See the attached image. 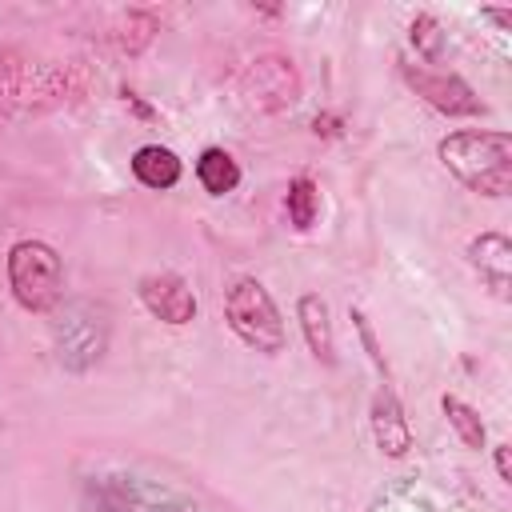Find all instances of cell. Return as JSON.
<instances>
[{"mask_svg": "<svg viewBox=\"0 0 512 512\" xmlns=\"http://www.w3.org/2000/svg\"><path fill=\"white\" fill-rule=\"evenodd\" d=\"M496 472L504 484H512V464H508V444H496Z\"/></svg>", "mask_w": 512, "mask_h": 512, "instance_id": "2e32d148", "label": "cell"}, {"mask_svg": "<svg viewBox=\"0 0 512 512\" xmlns=\"http://www.w3.org/2000/svg\"><path fill=\"white\" fill-rule=\"evenodd\" d=\"M412 44H416V52H420L424 60H440V52H444V32H440L436 16L420 12V16L412 20Z\"/></svg>", "mask_w": 512, "mask_h": 512, "instance_id": "5bb4252c", "label": "cell"}, {"mask_svg": "<svg viewBox=\"0 0 512 512\" xmlns=\"http://www.w3.org/2000/svg\"><path fill=\"white\" fill-rule=\"evenodd\" d=\"M480 16H488V20H496L500 28H508V24H512V12H504V8H484Z\"/></svg>", "mask_w": 512, "mask_h": 512, "instance_id": "e0dca14e", "label": "cell"}, {"mask_svg": "<svg viewBox=\"0 0 512 512\" xmlns=\"http://www.w3.org/2000/svg\"><path fill=\"white\" fill-rule=\"evenodd\" d=\"M296 316H300V328H304V340H308L312 356H316L320 364H336V344H332V320H328V304H324L316 292H308V296H300Z\"/></svg>", "mask_w": 512, "mask_h": 512, "instance_id": "9c48e42d", "label": "cell"}, {"mask_svg": "<svg viewBox=\"0 0 512 512\" xmlns=\"http://www.w3.org/2000/svg\"><path fill=\"white\" fill-rule=\"evenodd\" d=\"M140 300L144 308L164 320V324H188L196 316V296L176 272H152L140 280Z\"/></svg>", "mask_w": 512, "mask_h": 512, "instance_id": "8992f818", "label": "cell"}, {"mask_svg": "<svg viewBox=\"0 0 512 512\" xmlns=\"http://www.w3.org/2000/svg\"><path fill=\"white\" fill-rule=\"evenodd\" d=\"M224 316H228V328H232L248 348L264 352V356L284 352L288 332H284V320H280V308H276L272 292H268L260 280H252V276L236 280V284L228 288V296H224Z\"/></svg>", "mask_w": 512, "mask_h": 512, "instance_id": "7a4b0ae2", "label": "cell"}, {"mask_svg": "<svg viewBox=\"0 0 512 512\" xmlns=\"http://www.w3.org/2000/svg\"><path fill=\"white\" fill-rule=\"evenodd\" d=\"M440 408H444V416H448V424L456 428V436H460V444L464 448H484V420L476 416V408H468L460 396H444L440 400Z\"/></svg>", "mask_w": 512, "mask_h": 512, "instance_id": "7c38bea8", "label": "cell"}, {"mask_svg": "<svg viewBox=\"0 0 512 512\" xmlns=\"http://www.w3.org/2000/svg\"><path fill=\"white\" fill-rule=\"evenodd\" d=\"M372 436H376L380 452H388V456H404L412 448V432H408L404 408H400V400H396V392L388 384L372 400Z\"/></svg>", "mask_w": 512, "mask_h": 512, "instance_id": "ba28073f", "label": "cell"}, {"mask_svg": "<svg viewBox=\"0 0 512 512\" xmlns=\"http://www.w3.org/2000/svg\"><path fill=\"white\" fill-rule=\"evenodd\" d=\"M8 284L20 308L28 312H52L64 292V264L56 248L44 240H20L8 252Z\"/></svg>", "mask_w": 512, "mask_h": 512, "instance_id": "3957f363", "label": "cell"}, {"mask_svg": "<svg viewBox=\"0 0 512 512\" xmlns=\"http://www.w3.org/2000/svg\"><path fill=\"white\" fill-rule=\"evenodd\" d=\"M104 340H108V320H104V308L88 304V300H72L60 320H56V348H60V360L68 368H88L92 360H100L104 352Z\"/></svg>", "mask_w": 512, "mask_h": 512, "instance_id": "277c9868", "label": "cell"}, {"mask_svg": "<svg viewBox=\"0 0 512 512\" xmlns=\"http://www.w3.org/2000/svg\"><path fill=\"white\" fill-rule=\"evenodd\" d=\"M196 180L204 184V192L224 196V192H232V188L240 184V168H236V160H232L224 148H208V152L196 160Z\"/></svg>", "mask_w": 512, "mask_h": 512, "instance_id": "8fae6325", "label": "cell"}, {"mask_svg": "<svg viewBox=\"0 0 512 512\" xmlns=\"http://www.w3.org/2000/svg\"><path fill=\"white\" fill-rule=\"evenodd\" d=\"M284 204H288V220H292V228H312V220H316V208H320V192H316V184L308 180V176H296L292 184H288V196H284Z\"/></svg>", "mask_w": 512, "mask_h": 512, "instance_id": "4fadbf2b", "label": "cell"}, {"mask_svg": "<svg viewBox=\"0 0 512 512\" xmlns=\"http://www.w3.org/2000/svg\"><path fill=\"white\" fill-rule=\"evenodd\" d=\"M132 172L140 184L148 188H172L180 180V156L172 148H160V144H144L136 148L132 156Z\"/></svg>", "mask_w": 512, "mask_h": 512, "instance_id": "30bf717a", "label": "cell"}, {"mask_svg": "<svg viewBox=\"0 0 512 512\" xmlns=\"http://www.w3.org/2000/svg\"><path fill=\"white\" fill-rule=\"evenodd\" d=\"M468 264L480 272V280L500 300H508V288H512V240L504 232H480L468 244Z\"/></svg>", "mask_w": 512, "mask_h": 512, "instance_id": "52a82bcc", "label": "cell"}, {"mask_svg": "<svg viewBox=\"0 0 512 512\" xmlns=\"http://www.w3.org/2000/svg\"><path fill=\"white\" fill-rule=\"evenodd\" d=\"M400 76L436 112H448V116H476V112H484L476 92L460 76H452V72H432V68H420V64H400Z\"/></svg>", "mask_w": 512, "mask_h": 512, "instance_id": "5b68a950", "label": "cell"}, {"mask_svg": "<svg viewBox=\"0 0 512 512\" xmlns=\"http://www.w3.org/2000/svg\"><path fill=\"white\" fill-rule=\"evenodd\" d=\"M352 320H356V328H360V340H364V348H368V356H372V360H376V364L384 368V356H380V348H376V336H372V328H368V320H364V316H360L356 308H352ZM384 372H388V368H384Z\"/></svg>", "mask_w": 512, "mask_h": 512, "instance_id": "9a60e30c", "label": "cell"}, {"mask_svg": "<svg viewBox=\"0 0 512 512\" xmlns=\"http://www.w3.org/2000/svg\"><path fill=\"white\" fill-rule=\"evenodd\" d=\"M440 164L480 196L512 192V136L508 132H452L440 140Z\"/></svg>", "mask_w": 512, "mask_h": 512, "instance_id": "6da1fadb", "label": "cell"}]
</instances>
